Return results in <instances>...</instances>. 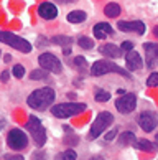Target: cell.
Segmentation results:
<instances>
[{"label": "cell", "mask_w": 158, "mask_h": 160, "mask_svg": "<svg viewBox=\"0 0 158 160\" xmlns=\"http://www.w3.org/2000/svg\"><path fill=\"white\" fill-rule=\"evenodd\" d=\"M104 13L107 15L109 18H115V17H119V13H120V7L115 2H110L104 7Z\"/></svg>", "instance_id": "19"}, {"label": "cell", "mask_w": 158, "mask_h": 160, "mask_svg": "<svg viewBox=\"0 0 158 160\" xmlns=\"http://www.w3.org/2000/svg\"><path fill=\"white\" fill-rule=\"evenodd\" d=\"M55 99H56V94L51 88H40V89H35L28 96L26 102L35 111H46L53 106Z\"/></svg>", "instance_id": "1"}, {"label": "cell", "mask_w": 158, "mask_h": 160, "mask_svg": "<svg viewBox=\"0 0 158 160\" xmlns=\"http://www.w3.org/2000/svg\"><path fill=\"white\" fill-rule=\"evenodd\" d=\"M48 71H45V69H35V71H31L30 73V78L33 79V81H36V79H46L48 78Z\"/></svg>", "instance_id": "24"}, {"label": "cell", "mask_w": 158, "mask_h": 160, "mask_svg": "<svg viewBox=\"0 0 158 160\" xmlns=\"http://www.w3.org/2000/svg\"><path fill=\"white\" fill-rule=\"evenodd\" d=\"M120 50L132 51V50H133V43H132V41H124V43H122V46H120Z\"/></svg>", "instance_id": "32"}, {"label": "cell", "mask_w": 158, "mask_h": 160, "mask_svg": "<svg viewBox=\"0 0 158 160\" xmlns=\"http://www.w3.org/2000/svg\"><path fill=\"white\" fill-rule=\"evenodd\" d=\"M135 140H137V139H135V134L130 132V130H127V132H122V134L119 135V144H120L122 147L130 145V144H133Z\"/></svg>", "instance_id": "18"}, {"label": "cell", "mask_w": 158, "mask_h": 160, "mask_svg": "<svg viewBox=\"0 0 158 160\" xmlns=\"http://www.w3.org/2000/svg\"><path fill=\"white\" fill-rule=\"evenodd\" d=\"M8 76H10L8 71H3V73H2V81H3V82H7V81H8Z\"/></svg>", "instance_id": "34"}, {"label": "cell", "mask_w": 158, "mask_h": 160, "mask_svg": "<svg viewBox=\"0 0 158 160\" xmlns=\"http://www.w3.org/2000/svg\"><path fill=\"white\" fill-rule=\"evenodd\" d=\"M117 28H119L120 32H132V33H137V35H143L147 32V27H145L143 22L140 20H135V22H119L117 23Z\"/></svg>", "instance_id": "11"}, {"label": "cell", "mask_w": 158, "mask_h": 160, "mask_svg": "<svg viewBox=\"0 0 158 160\" xmlns=\"http://www.w3.org/2000/svg\"><path fill=\"white\" fill-rule=\"evenodd\" d=\"M5 127V119H3V117H0V130H2Z\"/></svg>", "instance_id": "37"}, {"label": "cell", "mask_w": 158, "mask_h": 160, "mask_svg": "<svg viewBox=\"0 0 158 160\" xmlns=\"http://www.w3.org/2000/svg\"><path fill=\"white\" fill-rule=\"evenodd\" d=\"M115 108L120 114H130L137 108V96L133 92H125L115 101Z\"/></svg>", "instance_id": "9"}, {"label": "cell", "mask_w": 158, "mask_h": 160, "mask_svg": "<svg viewBox=\"0 0 158 160\" xmlns=\"http://www.w3.org/2000/svg\"><path fill=\"white\" fill-rule=\"evenodd\" d=\"M78 45L83 50H92L94 48V41H92L91 38H87V37H79L78 38Z\"/></svg>", "instance_id": "22"}, {"label": "cell", "mask_w": 158, "mask_h": 160, "mask_svg": "<svg viewBox=\"0 0 158 160\" xmlns=\"http://www.w3.org/2000/svg\"><path fill=\"white\" fill-rule=\"evenodd\" d=\"M3 160H25L22 155H12V153H5Z\"/></svg>", "instance_id": "30"}, {"label": "cell", "mask_w": 158, "mask_h": 160, "mask_svg": "<svg viewBox=\"0 0 158 160\" xmlns=\"http://www.w3.org/2000/svg\"><path fill=\"white\" fill-rule=\"evenodd\" d=\"M138 126L143 132H153L155 127H156V116L155 112H150V111H145L138 116Z\"/></svg>", "instance_id": "10"}, {"label": "cell", "mask_w": 158, "mask_h": 160, "mask_svg": "<svg viewBox=\"0 0 158 160\" xmlns=\"http://www.w3.org/2000/svg\"><path fill=\"white\" fill-rule=\"evenodd\" d=\"M125 66L128 69V73L130 71H137L143 66V60H142V56L138 55L137 51H128L127 55H125Z\"/></svg>", "instance_id": "12"}, {"label": "cell", "mask_w": 158, "mask_h": 160, "mask_svg": "<svg viewBox=\"0 0 158 160\" xmlns=\"http://www.w3.org/2000/svg\"><path fill=\"white\" fill-rule=\"evenodd\" d=\"M133 144H135V147H137L138 150H145V152H153V150H155L153 144H151V142H148L147 139H140V140H135Z\"/></svg>", "instance_id": "20"}, {"label": "cell", "mask_w": 158, "mask_h": 160, "mask_svg": "<svg viewBox=\"0 0 158 160\" xmlns=\"http://www.w3.org/2000/svg\"><path fill=\"white\" fill-rule=\"evenodd\" d=\"M87 106L84 102H63V104H56L51 108L53 116L60 117V119H68V117L78 116L81 112L86 111Z\"/></svg>", "instance_id": "3"}, {"label": "cell", "mask_w": 158, "mask_h": 160, "mask_svg": "<svg viewBox=\"0 0 158 160\" xmlns=\"http://www.w3.org/2000/svg\"><path fill=\"white\" fill-rule=\"evenodd\" d=\"M12 73H13V76L15 78H23V76H25V68L22 66V64H15L13 68H12Z\"/></svg>", "instance_id": "27"}, {"label": "cell", "mask_w": 158, "mask_h": 160, "mask_svg": "<svg viewBox=\"0 0 158 160\" xmlns=\"http://www.w3.org/2000/svg\"><path fill=\"white\" fill-rule=\"evenodd\" d=\"M7 144L12 150H23L28 145V137L22 129H12L7 135Z\"/></svg>", "instance_id": "7"}, {"label": "cell", "mask_w": 158, "mask_h": 160, "mask_svg": "<svg viewBox=\"0 0 158 160\" xmlns=\"http://www.w3.org/2000/svg\"><path fill=\"white\" fill-rule=\"evenodd\" d=\"M147 84H148L150 88H155V86L158 84V73H151V74L148 76V79H147Z\"/></svg>", "instance_id": "28"}, {"label": "cell", "mask_w": 158, "mask_h": 160, "mask_svg": "<svg viewBox=\"0 0 158 160\" xmlns=\"http://www.w3.org/2000/svg\"><path fill=\"white\" fill-rule=\"evenodd\" d=\"M112 122H114V116L110 114V112H107V111L99 112L97 117H96V121L91 124V129H89V134H87V139H89V140L97 139L101 134H104V130L107 129Z\"/></svg>", "instance_id": "4"}, {"label": "cell", "mask_w": 158, "mask_h": 160, "mask_svg": "<svg viewBox=\"0 0 158 160\" xmlns=\"http://www.w3.org/2000/svg\"><path fill=\"white\" fill-rule=\"evenodd\" d=\"M38 15L41 17L43 20H55L56 15H58V8L51 2H43L38 7Z\"/></svg>", "instance_id": "14"}, {"label": "cell", "mask_w": 158, "mask_h": 160, "mask_svg": "<svg viewBox=\"0 0 158 160\" xmlns=\"http://www.w3.org/2000/svg\"><path fill=\"white\" fill-rule=\"evenodd\" d=\"M78 158V155H76V152L74 150H64V152H61V153H58L56 155V160H76Z\"/></svg>", "instance_id": "23"}, {"label": "cell", "mask_w": 158, "mask_h": 160, "mask_svg": "<svg viewBox=\"0 0 158 160\" xmlns=\"http://www.w3.org/2000/svg\"><path fill=\"white\" fill-rule=\"evenodd\" d=\"M51 43L53 45H60L63 48H71L73 45V38L71 37H64V35H56V37H51Z\"/></svg>", "instance_id": "16"}, {"label": "cell", "mask_w": 158, "mask_h": 160, "mask_svg": "<svg viewBox=\"0 0 158 160\" xmlns=\"http://www.w3.org/2000/svg\"><path fill=\"white\" fill-rule=\"evenodd\" d=\"M110 99V94L107 91H104V89H99L96 92V101L97 102H105V101H109Z\"/></svg>", "instance_id": "26"}, {"label": "cell", "mask_w": 158, "mask_h": 160, "mask_svg": "<svg viewBox=\"0 0 158 160\" xmlns=\"http://www.w3.org/2000/svg\"><path fill=\"white\" fill-rule=\"evenodd\" d=\"M78 142H79V137H76V135H71V137L64 139V144L66 145H74V144H78Z\"/></svg>", "instance_id": "29"}, {"label": "cell", "mask_w": 158, "mask_h": 160, "mask_svg": "<svg viewBox=\"0 0 158 160\" xmlns=\"http://www.w3.org/2000/svg\"><path fill=\"white\" fill-rule=\"evenodd\" d=\"M33 160H43V153L40 152V157H38V153H35V155H33Z\"/></svg>", "instance_id": "36"}, {"label": "cell", "mask_w": 158, "mask_h": 160, "mask_svg": "<svg viewBox=\"0 0 158 160\" xmlns=\"http://www.w3.org/2000/svg\"><path fill=\"white\" fill-rule=\"evenodd\" d=\"M145 50V63H147L148 68H155L156 64V55H158V45L156 43H145L143 45Z\"/></svg>", "instance_id": "13"}, {"label": "cell", "mask_w": 158, "mask_h": 160, "mask_svg": "<svg viewBox=\"0 0 158 160\" xmlns=\"http://www.w3.org/2000/svg\"><path fill=\"white\" fill-rule=\"evenodd\" d=\"M94 28H97V30H101V32H102V33H105V35H112V33H114V28L110 27L109 23H104V22L97 23V25H96Z\"/></svg>", "instance_id": "25"}, {"label": "cell", "mask_w": 158, "mask_h": 160, "mask_svg": "<svg viewBox=\"0 0 158 160\" xmlns=\"http://www.w3.org/2000/svg\"><path fill=\"white\" fill-rule=\"evenodd\" d=\"M0 55H2V53H0Z\"/></svg>", "instance_id": "40"}, {"label": "cell", "mask_w": 158, "mask_h": 160, "mask_svg": "<svg viewBox=\"0 0 158 160\" xmlns=\"http://www.w3.org/2000/svg\"><path fill=\"white\" fill-rule=\"evenodd\" d=\"M89 160H104L101 155H96V157H92V158H89Z\"/></svg>", "instance_id": "39"}, {"label": "cell", "mask_w": 158, "mask_h": 160, "mask_svg": "<svg viewBox=\"0 0 158 160\" xmlns=\"http://www.w3.org/2000/svg\"><path fill=\"white\" fill-rule=\"evenodd\" d=\"M55 2H60V3H73L76 0H55Z\"/></svg>", "instance_id": "35"}, {"label": "cell", "mask_w": 158, "mask_h": 160, "mask_svg": "<svg viewBox=\"0 0 158 160\" xmlns=\"http://www.w3.org/2000/svg\"><path fill=\"white\" fill-rule=\"evenodd\" d=\"M94 37H96L97 40H105V37H107V35L102 33L101 30H97V28H94Z\"/></svg>", "instance_id": "33"}, {"label": "cell", "mask_w": 158, "mask_h": 160, "mask_svg": "<svg viewBox=\"0 0 158 160\" xmlns=\"http://www.w3.org/2000/svg\"><path fill=\"white\" fill-rule=\"evenodd\" d=\"M26 130L31 134L35 144H36L38 147L45 145V142H46V130H45L43 124H41V121H40L38 117L30 116V119H28V122H26Z\"/></svg>", "instance_id": "6"}, {"label": "cell", "mask_w": 158, "mask_h": 160, "mask_svg": "<svg viewBox=\"0 0 158 160\" xmlns=\"http://www.w3.org/2000/svg\"><path fill=\"white\" fill-rule=\"evenodd\" d=\"M99 51H101V55L107 56V58H120V56H122L120 46L112 45V43H105V45H102L101 48H99Z\"/></svg>", "instance_id": "15"}, {"label": "cell", "mask_w": 158, "mask_h": 160, "mask_svg": "<svg viewBox=\"0 0 158 160\" xmlns=\"http://www.w3.org/2000/svg\"><path fill=\"white\" fill-rule=\"evenodd\" d=\"M0 41L5 45L12 46V48L18 50L22 53H30L31 51V45L30 41H26L25 38L18 37L15 33H10V32H0Z\"/></svg>", "instance_id": "5"}, {"label": "cell", "mask_w": 158, "mask_h": 160, "mask_svg": "<svg viewBox=\"0 0 158 160\" xmlns=\"http://www.w3.org/2000/svg\"><path fill=\"white\" fill-rule=\"evenodd\" d=\"M63 53L64 55H69V53H71V48H63Z\"/></svg>", "instance_id": "38"}, {"label": "cell", "mask_w": 158, "mask_h": 160, "mask_svg": "<svg viewBox=\"0 0 158 160\" xmlns=\"http://www.w3.org/2000/svg\"><path fill=\"white\" fill-rule=\"evenodd\" d=\"M74 66L78 68L81 73H86V71H89V69H87V68H89V64H87V61L84 60L83 56H76V58H74Z\"/></svg>", "instance_id": "21"}, {"label": "cell", "mask_w": 158, "mask_h": 160, "mask_svg": "<svg viewBox=\"0 0 158 160\" xmlns=\"http://www.w3.org/2000/svg\"><path fill=\"white\" fill-rule=\"evenodd\" d=\"M117 134H119V130H117V129H112L109 134H105V140H112V139H115Z\"/></svg>", "instance_id": "31"}, {"label": "cell", "mask_w": 158, "mask_h": 160, "mask_svg": "<svg viewBox=\"0 0 158 160\" xmlns=\"http://www.w3.org/2000/svg\"><path fill=\"white\" fill-rule=\"evenodd\" d=\"M87 18L84 10H73L71 13H68V22L69 23H83Z\"/></svg>", "instance_id": "17"}, {"label": "cell", "mask_w": 158, "mask_h": 160, "mask_svg": "<svg viewBox=\"0 0 158 160\" xmlns=\"http://www.w3.org/2000/svg\"><path fill=\"white\" fill-rule=\"evenodd\" d=\"M89 73L92 76H102V74H107V73H117V74L124 76V78H130V73H128L127 69L120 68L119 64H115V63L109 61V60H99V61H96L89 68Z\"/></svg>", "instance_id": "2"}, {"label": "cell", "mask_w": 158, "mask_h": 160, "mask_svg": "<svg viewBox=\"0 0 158 160\" xmlns=\"http://www.w3.org/2000/svg\"><path fill=\"white\" fill-rule=\"evenodd\" d=\"M38 63H40V66H41V69L48 71V73L60 74L61 71H63V64H61V61L58 60L55 55H51V53H43V55H40Z\"/></svg>", "instance_id": "8"}]
</instances>
